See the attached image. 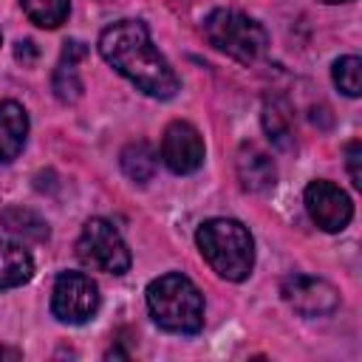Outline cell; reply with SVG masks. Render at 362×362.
I'll return each instance as SVG.
<instances>
[{
  "label": "cell",
  "instance_id": "cell-19",
  "mask_svg": "<svg viewBox=\"0 0 362 362\" xmlns=\"http://www.w3.org/2000/svg\"><path fill=\"white\" fill-rule=\"evenodd\" d=\"M359 161H362V147H359V141H351V144H348V173H351V184H354V187H362Z\"/></svg>",
  "mask_w": 362,
  "mask_h": 362
},
{
  "label": "cell",
  "instance_id": "cell-1",
  "mask_svg": "<svg viewBox=\"0 0 362 362\" xmlns=\"http://www.w3.org/2000/svg\"><path fill=\"white\" fill-rule=\"evenodd\" d=\"M99 54L144 96L170 99L178 90V76L161 51L153 45L150 31L139 20H119L99 37Z\"/></svg>",
  "mask_w": 362,
  "mask_h": 362
},
{
  "label": "cell",
  "instance_id": "cell-13",
  "mask_svg": "<svg viewBox=\"0 0 362 362\" xmlns=\"http://www.w3.org/2000/svg\"><path fill=\"white\" fill-rule=\"evenodd\" d=\"M34 274V260L28 249H23L14 240L0 238V288H14L28 283Z\"/></svg>",
  "mask_w": 362,
  "mask_h": 362
},
{
  "label": "cell",
  "instance_id": "cell-3",
  "mask_svg": "<svg viewBox=\"0 0 362 362\" xmlns=\"http://www.w3.org/2000/svg\"><path fill=\"white\" fill-rule=\"evenodd\" d=\"M147 308L164 331L195 334L204 325V297L198 286L178 272L161 274L147 286Z\"/></svg>",
  "mask_w": 362,
  "mask_h": 362
},
{
  "label": "cell",
  "instance_id": "cell-18",
  "mask_svg": "<svg viewBox=\"0 0 362 362\" xmlns=\"http://www.w3.org/2000/svg\"><path fill=\"white\" fill-rule=\"evenodd\" d=\"M334 85L345 96H359L362 93V62H359V57H339L334 62Z\"/></svg>",
  "mask_w": 362,
  "mask_h": 362
},
{
  "label": "cell",
  "instance_id": "cell-5",
  "mask_svg": "<svg viewBox=\"0 0 362 362\" xmlns=\"http://www.w3.org/2000/svg\"><path fill=\"white\" fill-rule=\"evenodd\" d=\"M76 255L88 269L105 274H124L130 269V249L119 229L105 218H90L76 240Z\"/></svg>",
  "mask_w": 362,
  "mask_h": 362
},
{
  "label": "cell",
  "instance_id": "cell-9",
  "mask_svg": "<svg viewBox=\"0 0 362 362\" xmlns=\"http://www.w3.org/2000/svg\"><path fill=\"white\" fill-rule=\"evenodd\" d=\"M161 158L175 175L195 173L204 164V139L198 127L181 119L167 124L164 139H161Z\"/></svg>",
  "mask_w": 362,
  "mask_h": 362
},
{
  "label": "cell",
  "instance_id": "cell-8",
  "mask_svg": "<svg viewBox=\"0 0 362 362\" xmlns=\"http://www.w3.org/2000/svg\"><path fill=\"white\" fill-rule=\"evenodd\" d=\"M280 294L303 317H325V314L337 311V305H339L337 288L328 280L308 277V274H291V277H286Z\"/></svg>",
  "mask_w": 362,
  "mask_h": 362
},
{
  "label": "cell",
  "instance_id": "cell-11",
  "mask_svg": "<svg viewBox=\"0 0 362 362\" xmlns=\"http://www.w3.org/2000/svg\"><path fill=\"white\" fill-rule=\"evenodd\" d=\"M28 139V116L17 102H0V164L14 161Z\"/></svg>",
  "mask_w": 362,
  "mask_h": 362
},
{
  "label": "cell",
  "instance_id": "cell-17",
  "mask_svg": "<svg viewBox=\"0 0 362 362\" xmlns=\"http://www.w3.org/2000/svg\"><path fill=\"white\" fill-rule=\"evenodd\" d=\"M23 11L28 14L31 23H37L40 28H57L68 20V0H20Z\"/></svg>",
  "mask_w": 362,
  "mask_h": 362
},
{
  "label": "cell",
  "instance_id": "cell-20",
  "mask_svg": "<svg viewBox=\"0 0 362 362\" xmlns=\"http://www.w3.org/2000/svg\"><path fill=\"white\" fill-rule=\"evenodd\" d=\"M322 3H348V0H322Z\"/></svg>",
  "mask_w": 362,
  "mask_h": 362
},
{
  "label": "cell",
  "instance_id": "cell-14",
  "mask_svg": "<svg viewBox=\"0 0 362 362\" xmlns=\"http://www.w3.org/2000/svg\"><path fill=\"white\" fill-rule=\"evenodd\" d=\"M263 127H266L269 139L277 147H283V150L291 147V141H294V113H291L286 99H266V105H263Z\"/></svg>",
  "mask_w": 362,
  "mask_h": 362
},
{
  "label": "cell",
  "instance_id": "cell-4",
  "mask_svg": "<svg viewBox=\"0 0 362 362\" xmlns=\"http://www.w3.org/2000/svg\"><path fill=\"white\" fill-rule=\"evenodd\" d=\"M204 34L218 51H223L226 57H232L243 65L260 59L266 51V42H269L266 31L257 20H252L240 11H232V8L209 11L204 20Z\"/></svg>",
  "mask_w": 362,
  "mask_h": 362
},
{
  "label": "cell",
  "instance_id": "cell-16",
  "mask_svg": "<svg viewBox=\"0 0 362 362\" xmlns=\"http://www.w3.org/2000/svg\"><path fill=\"white\" fill-rule=\"evenodd\" d=\"M122 170L127 178H133L139 184L150 181L156 173V150L147 141H130L122 150Z\"/></svg>",
  "mask_w": 362,
  "mask_h": 362
},
{
  "label": "cell",
  "instance_id": "cell-15",
  "mask_svg": "<svg viewBox=\"0 0 362 362\" xmlns=\"http://www.w3.org/2000/svg\"><path fill=\"white\" fill-rule=\"evenodd\" d=\"M0 223L11 232V235H17V238H23V240H45L48 238V223L37 215V212H31V209H23V206H8V209H3L0 212Z\"/></svg>",
  "mask_w": 362,
  "mask_h": 362
},
{
  "label": "cell",
  "instance_id": "cell-7",
  "mask_svg": "<svg viewBox=\"0 0 362 362\" xmlns=\"http://www.w3.org/2000/svg\"><path fill=\"white\" fill-rule=\"evenodd\" d=\"M305 209L311 221L325 232H342L354 215L348 192L331 181H311L305 187Z\"/></svg>",
  "mask_w": 362,
  "mask_h": 362
},
{
  "label": "cell",
  "instance_id": "cell-6",
  "mask_svg": "<svg viewBox=\"0 0 362 362\" xmlns=\"http://www.w3.org/2000/svg\"><path fill=\"white\" fill-rule=\"evenodd\" d=\"M51 311L59 322L82 325L99 311V288L82 272H62L54 283Z\"/></svg>",
  "mask_w": 362,
  "mask_h": 362
},
{
  "label": "cell",
  "instance_id": "cell-10",
  "mask_svg": "<svg viewBox=\"0 0 362 362\" xmlns=\"http://www.w3.org/2000/svg\"><path fill=\"white\" fill-rule=\"evenodd\" d=\"M235 167H238V178L243 184V189H249V192H266L277 181L274 161L269 158V153H263L255 144H243L240 147Z\"/></svg>",
  "mask_w": 362,
  "mask_h": 362
},
{
  "label": "cell",
  "instance_id": "cell-12",
  "mask_svg": "<svg viewBox=\"0 0 362 362\" xmlns=\"http://www.w3.org/2000/svg\"><path fill=\"white\" fill-rule=\"evenodd\" d=\"M85 57V48L82 42L71 40L65 42L62 48V59L54 71V93L62 99V102H76L82 96V79H79V71H76V62Z\"/></svg>",
  "mask_w": 362,
  "mask_h": 362
},
{
  "label": "cell",
  "instance_id": "cell-2",
  "mask_svg": "<svg viewBox=\"0 0 362 362\" xmlns=\"http://www.w3.org/2000/svg\"><path fill=\"white\" fill-rule=\"evenodd\" d=\"M195 243L204 260L232 283H240L252 274L255 266V240L240 221L232 218H209L198 226Z\"/></svg>",
  "mask_w": 362,
  "mask_h": 362
}]
</instances>
